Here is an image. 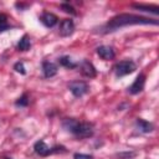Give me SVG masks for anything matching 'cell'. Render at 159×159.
<instances>
[{
  "label": "cell",
  "mask_w": 159,
  "mask_h": 159,
  "mask_svg": "<svg viewBox=\"0 0 159 159\" xmlns=\"http://www.w3.org/2000/svg\"><path fill=\"white\" fill-rule=\"evenodd\" d=\"M15 106L16 107H27L29 106V96L27 93H24L21 97H19L15 102Z\"/></svg>",
  "instance_id": "obj_16"
},
{
  "label": "cell",
  "mask_w": 159,
  "mask_h": 159,
  "mask_svg": "<svg viewBox=\"0 0 159 159\" xmlns=\"http://www.w3.org/2000/svg\"><path fill=\"white\" fill-rule=\"evenodd\" d=\"M61 9H62L65 12L70 14V15H77V12H76L75 7H73L72 5H70L68 2H63V4H61Z\"/></svg>",
  "instance_id": "obj_18"
},
{
  "label": "cell",
  "mask_w": 159,
  "mask_h": 159,
  "mask_svg": "<svg viewBox=\"0 0 159 159\" xmlns=\"http://www.w3.org/2000/svg\"><path fill=\"white\" fill-rule=\"evenodd\" d=\"M130 25H158V20H153L149 17L133 15V14H119L112 17L106 25L101 27V34H111L117 31L120 27L130 26Z\"/></svg>",
  "instance_id": "obj_1"
},
{
  "label": "cell",
  "mask_w": 159,
  "mask_h": 159,
  "mask_svg": "<svg viewBox=\"0 0 159 159\" xmlns=\"http://www.w3.org/2000/svg\"><path fill=\"white\" fill-rule=\"evenodd\" d=\"M9 29H10V26H9V24H7V17H6V15L0 14V32L6 31V30H9Z\"/></svg>",
  "instance_id": "obj_17"
},
{
  "label": "cell",
  "mask_w": 159,
  "mask_h": 159,
  "mask_svg": "<svg viewBox=\"0 0 159 159\" xmlns=\"http://www.w3.org/2000/svg\"><path fill=\"white\" fill-rule=\"evenodd\" d=\"M31 47V42H30V39L27 35H24L19 42H17V50L19 51H29Z\"/></svg>",
  "instance_id": "obj_15"
},
{
  "label": "cell",
  "mask_w": 159,
  "mask_h": 159,
  "mask_svg": "<svg viewBox=\"0 0 159 159\" xmlns=\"http://www.w3.org/2000/svg\"><path fill=\"white\" fill-rule=\"evenodd\" d=\"M57 65H55L53 62H50V61H43L42 62V72H43V76L46 78H51L53 76L57 75Z\"/></svg>",
  "instance_id": "obj_9"
},
{
  "label": "cell",
  "mask_w": 159,
  "mask_h": 159,
  "mask_svg": "<svg viewBox=\"0 0 159 159\" xmlns=\"http://www.w3.org/2000/svg\"><path fill=\"white\" fill-rule=\"evenodd\" d=\"M132 7H134L137 10H140V11L150 12L153 15H158L159 14V7L158 6H148V5H143V4H133Z\"/></svg>",
  "instance_id": "obj_13"
},
{
  "label": "cell",
  "mask_w": 159,
  "mask_h": 159,
  "mask_svg": "<svg viewBox=\"0 0 159 159\" xmlns=\"http://www.w3.org/2000/svg\"><path fill=\"white\" fill-rule=\"evenodd\" d=\"M75 31V22L71 19H63L60 24V35L62 37L71 36Z\"/></svg>",
  "instance_id": "obj_7"
},
{
  "label": "cell",
  "mask_w": 159,
  "mask_h": 159,
  "mask_svg": "<svg viewBox=\"0 0 159 159\" xmlns=\"http://www.w3.org/2000/svg\"><path fill=\"white\" fill-rule=\"evenodd\" d=\"M144 84H145V75L140 73L137 76L134 82L128 87V92L130 94H138L144 89Z\"/></svg>",
  "instance_id": "obj_6"
},
{
  "label": "cell",
  "mask_w": 159,
  "mask_h": 159,
  "mask_svg": "<svg viewBox=\"0 0 159 159\" xmlns=\"http://www.w3.org/2000/svg\"><path fill=\"white\" fill-rule=\"evenodd\" d=\"M68 89L75 97H82L89 89V86L84 81H72L68 83Z\"/></svg>",
  "instance_id": "obj_4"
},
{
  "label": "cell",
  "mask_w": 159,
  "mask_h": 159,
  "mask_svg": "<svg viewBox=\"0 0 159 159\" xmlns=\"http://www.w3.org/2000/svg\"><path fill=\"white\" fill-rule=\"evenodd\" d=\"M63 129L72 133L77 139L91 138L94 134V128L92 123L88 122H78L75 118H67L62 122Z\"/></svg>",
  "instance_id": "obj_2"
},
{
  "label": "cell",
  "mask_w": 159,
  "mask_h": 159,
  "mask_svg": "<svg viewBox=\"0 0 159 159\" xmlns=\"http://www.w3.org/2000/svg\"><path fill=\"white\" fill-rule=\"evenodd\" d=\"M73 159H93L92 155L89 154H82V153H75Z\"/></svg>",
  "instance_id": "obj_21"
},
{
  "label": "cell",
  "mask_w": 159,
  "mask_h": 159,
  "mask_svg": "<svg viewBox=\"0 0 159 159\" xmlns=\"http://www.w3.org/2000/svg\"><path fill=\"white\" fill-rule=\"evenodd\" d=\"M78 66H80V71H81L82 76H84L87 78H93L97 76V70L89 61L83 60L81 63H78Z\"/></svg>",
  "instance_id": "obj_5"
},
{
  "label": "cell",
  "mask_w": 159,
  "mask_h": 159,
  "mask_svg": "<svg viewBox=\"0 0 159 159\" xmlns=\"http://www.w3.org/2000/svg\"><path fill=\"white\" fill-rule=\"evenodd\" d=\"M135 155V153L134 152H125V153H118L117 154V157L118 158H120V159H130V158H133Z\"/></svg>",
  "instance_id": "obj_20"
},
{
  "label": "cell",
  "mask_w": 159,
  "mask_h": 159,
  "mask_svg": "<svg viewBox=\"0 0 159 159\" xmlns=\"http://www.w3.org/2000/svg\"><path fill=\"white\" fill-rule=\"evenodd\" d=\"M58 63H60L61 66L66 67V68H70V70H73V68H76V67L78 66V63L73 62L70 56H62V57H60V58H58Z\"/></svg>",
  "instance_id": "obj_14"
},
{
  "label": "cell",
  "mask_w": 159,
  "mask_h": 159,
  "mask_svg": "<svg viewBox=\"0 0 159 159\" xmlns=\"http://www.w3.org/2000/svg\"><path fill=\"white\" fill-rule=\"evenodd\" d=\"M97 55H98L102 60H104V61L113 60V58H114V56H116L113 47L107 46V45H102V46L97 47Z\"/></svg>",
  "instance_id": "obj_8"
},
{
  "label": "cell",
  "mask_w": 159,
  "mask_h": 159,
  "mask_svg": "<svg viewBox=\"0 0 159 159\" xmlns=\"http://www.w3.org/2000/svg\"><path fill=\"white\" fill-rule=\"evenodd\" d=\"M40 21L42 22V25L43 26H46V27H53L56 24H57V21H58V19H57V16L55 15V14H52V12H43L41 16H40Z\"/></svg>",
  "instance_id": "obj_11"
},
{
  "label": "cell",
  "mask_w": 159,
  "mask_h": 159,
  "mask_svg": "<svg viewBox=\"0 0 159 159\" xmlns=\"http://www.w3.org/2000/svg\"><path fill=\"white\" fill-rule=\"evenodd\" d=\"M137 70V65L134 61L132 60H124V61H119L118 63H116L114 66V73L117 77H123L127 75L133 73Z\"/></svg>",
  "instance_id": "obj_3"
},
{
  "label": "cell",
  "mask_w": 159,
  "mask_h": 159,
  "mask_svg": "<svg viewBox=\"0 0 159 159\" xmlns=\"http://www.w3.org/2000/svg\"><path fill=\"white\" fill-rule=\"evenodd\" d=\"M34 150L37 155L40 157H47L50 154H52L51 152V148L43 142V140H37L35 144H34Z\"/></svg>",
  "instance_id": "obj_10"
},
{
  "label": "cell",
  "mask_w": 159,
  "mask_h": 159,
  "mask_svg": "<svg viewBox=\"0 0 159 159\" xmlns=\"http://www.w3.org/2000/svg\"><path fill=\"white\" fill-rule=\"evenodd\" d=\"M4 159H11V158H4Z\"/></svg>",
  "instance_id": "obj_22"
},
{
  "label": "cell",
  "mask_w": 159,
  "mask_h": 159,
  "mask_svg": "<svg viewBox=\"0 0 159 159\" xmlns=\"http://www.w3.org/2000/svg\"><path fill=\"white\" fill-rule=\"evenodd\" d=\"M135 125H137V129L140 132V133H150L154 130V125L148 122V120H144L142 118H138L135 120Z\"/></svg>",
  "instance_id": "obj_12"
},
{
  "label": "cell",
  "mask_w": 159,
  "mask_h": 159,
  "mask_svg": "<svg viewBox=\"0 0 159 159\" xmlns=\"http://www.w3.org/2000/svg\"><path fill=\"white\" fill-rule=\"evenodd\" d=\"M14 70H15L17 73H20V75H26L25 65H24V62H21V61H19V62H16V63L14 65Z\"/></svg>",
  "instance_id": "obj_19"
}]
</instances>
